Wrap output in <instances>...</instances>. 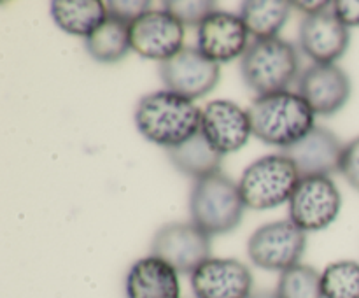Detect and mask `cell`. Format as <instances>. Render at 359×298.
Here are the masks:
<instances>
[{
	"label": "cell",
	"instance_id": "obj_1",
	"mask_svg": "<svg viewBox=\"0 0 359 298\" xmlns=\"http://www.w3.org/2000/svg\"><path fill=\"white\" fill-rule=\"evenodd\" d=\"M135 125L144 139L170 149L200 132L202 109L174 91L160 90L140 98Z\"/></svg>",
	"mask_w": 359,
	"mask_h": 298
},
{
	"label": "cell",
	"instance_id": "obj_2",
	"mask_svg": "<svg viewBox=\"0 0 359 298\" xmlns=\"http://www.w3.org/2000/svg\"><path fill=\"white\" fill-rule=\"evenodd\" d=\"M248 114L252 135L280 149L291 147L316 128L311 105L300 93L287 90L256 97Z\"/></svg>",
	"mask_w": 359,
	"mask_h": 298
},
{
	"label": "cell",
	"instance_id": "obj_3",
	"mask_svg": "<svg viewBox=\"0 0 359 298\" xmlns=\"http://www.w3.org/2000/svg\"><path fill=\"white\" fill-rule=\"evenodd\" d=\"M244 209L238 184L221 172L193 184L189 195L191 221L210 237L235 230L241 224Z\"/></svg>",
	"mask_w": 359,
	"mask_h": 298
},
{
	"label": "cell",
	"instance_id": "obj_4",
	"mask_svg": "<svg viewBox=\"0 0 359 298\" xmlns=\"http://www.w3.org/2000/svg\"><path fill=\"white\" fill-rule=\"evenodd\" d=\"M298 72L297 48L280 37L255 41L241 60L242 79L258 97L286 91Z\"/></svg>",
	"mask_w": 359,
	"mask_h": 298
},
{
	"label": "cell",
	"instance_id": "obj_5",
	"mask_svg": "<svg viewBox=\"0 0 359 298\" xmlns=\"http://www.w3.org/2000/svg\"><path fill=\"white\" fill-rule=\"evenodd\" d=\"M302 175L286 154H266L252 161L241 175L238 189L245 207L256 210L276 209L290 202Z\"/></svg>",
	"mask_w": 359,
	"mask_h": 298
},
{
	"label": "cell",
	"instance_id": "obj_6",
	"mask_svg": "<svg viewBox=\"0 0 359 298\" xmlns=\"http://www.w3.org/2000/svg\"><path fill=\"white\" fill-rule=\"evenodd\" d=\"M307 245V233L291 219L273 221L251 235L248 252L256 266L270 272H286L300 265Z\"/></svg>",
	"mask_w": 359,
	"mask_h": 298
},
{
	"label": "cell",
	"instance_id": "obj_7",
	"mask_svg": "<svg viewBox=\"0 0 359 298\" xmlns=\"http://www.w3.org/2000/svg\"><path fill=\"white\" fill-rule=\"evenodd\" d=\"M342 195L330 175L302 177L290 200V219L300 230L319 231L339 217Z\"/></svg>",
	"mask_w": 359,
	"mask_h": 298
},
{
	"label": "cell",
	"instance_id": "obj_8",
	"mask_svg": "<svg viewBox=\"0 0 359 298\" xmlns=\"http://www.w3.org/2000/svg\"><path fill=\"white\" fill-rule=\"evenodd\" d=\"M210 235L193 221H174L156 231L151 242V255L167 262L177 273L191 276L210 258Z\"/></svg>",
	"mask_w": 359,
	"mask_h": 298
},
{
	"label": "cell",
	"instance_id": "obj_9",
	"mask_svg": "<svg viewBox=\"0 0 359 298\" xmlns=\"http://www.w3.org/2000/svg\"><path fill=\"white\" fill-rule=\"evenodd\" d=\"M130 41L142 58L167 62L184 49V25L168 11L149 9L130 23Z\"/></svg>",
	"mask_w": 359,
	"mask_h": 298
},
{
	"label": "cell",
	"instance_id": "obj_10",
	"mask_svg": "<svg viewBox=\"0 0 359 298\" xmlns=\"http://www.w3.org/2000/svg\"><path fill=\"white\" fill-rule=\"evenodd\" d=\"M221 69L210 62L196 48H186L160 63V77L167 90L188 98L198 100L214 90L219 83Z\"/></svg>",
	"mask_w": 359,
	"mask_h": 298
},
{
	"label": "cell",
	"instance_id": "obj_11",
	"mask_svg": "<svg viewBox=\"0 0 359 298\" xmlns=\"http://www.w3.org/2000/svg\"><path fill=\"white\" fill-rule=\"evenodd\" d=\"M248 48L249 32L241 14L217 9L196 28V49L217 65L244 56Z\"/></svg>",
	"mask_w": 359,
	"mask_h": 298
},
{
	"label": "cell",
	"instance_id": "obj_12",
	"mask_svg": "<svg viewBox=\"0 0 359 298\" xmlns=\"http://www.w3.org/2000/svg\"><path fill=\"white\" fill-rule=\"evenodd\" d=\"M195 298H249L252 294V273L235 258H212L191 273Z\"/></svg>",
	"mask_w": 359,
	"mask_h": 298
},
{
	"label": "cell",
	"instance_id": "obj_13",
	"mask_svg": "<svg viewBox=\"0 0 359 298\" xmlns=\"http://www.w3.org/2000/svg\"><path fill=\"white\" fill-rule=\"evenodd\" d=\"M300 48L318 65H335L351 42L349 28L335 16L332 7L319 14L305 16L298 32Z\"/></svg>",
	"mask_w": 359,
	"mask_h": 298
},
{
	"label": "cell",
	"instance_id": "obj_14",
	"mask_svg": "<svg viewBox=\"0 0 359 298\" xmlns=\"http://www.w3.org/2000/svg\"><path fill=\"white\" fill-rule=\"evenodd\" d=\"M200 132L207 142L221 154L235 153L252 135L248 111L231 100H212L202 109Z\"/></svg>",
	"mask_w": 359,
	"mask_h": 298
},
{
	"label": "cell",
	"instance_id": "obj_15",
	"mask_svg": "<svg viewBox=\"0 0 359 298\" xmlns=\"http://www.w3.org/2000/svg\"><path fill=\"white\" fill-rule=\"evenodd\" d=\"M351 91L349 76L339 65L314 63L298 79V93L319 116L339 112L351 98Z\"/></svg>",
	"mask_w": 359,
	"mask_h": 298
},
{
	"label": "cell",
	"instance_id": "obj_16",
	"mask_svg": "<svg viewBox=\"0 0 359 298\" xmlns=\"http://www.w3.org/2000/svg\"><path fill=\"white\" fill-rule=\"evenodd\" d=\"M344 144L332 130L316 126L309 135L291 147L283 149V154L293 160L302 177L307 175H330L339 172Z\"/></svg>",
	"mask_w": 359,
	"mask_h": 298
},
{
	"label": "cell",
	"instance_id": "obj_17",
	"mask_svg": "<svg viewBox=\"0 0 359 298\" xmlns=\"http://www.w3.org/2000/svg\"><path fill=\"white\" fill-rule=\"evenodd\" d=\"M125 290L126 298H181L179 273L153 255L130 266Z\"/></svg>",
	"mask_w": 359,
	"mask_h": 298
},
{
	"label": "cell",
	"instance_id": "obj_18",
	"mask_svg": "<svg viewBox=\"0 0 359 298\" xmlns=\"http://www.w3.org/2000/svg\"><path fill=\"white\" fill-rule=\"evenodd\" d=\"M51 16L63 32L88 39L107 20V7L100 0H55Z\"/></svg>",
	"mask_w": 359,
	"mask_h": 298
},
{
	"label": "cell",
	"instance_id": "obj_19",
	"mask_svg": "<svg viewBox=\"0 0 359 298\" xmlns=\"http://www.w3.org/2000/svg\"><path fill=\"white\" fill-rule=\"evenodd\" d=\"M172 165L188 177L195 181L207 177V175L217 174L223 163L224 154L214 149L202 132L193 135L186 142L167 149Z\"/></svg>",
	"mask_w": 359,
	"mask_h": 298
},
{
	"label": "cell",
	"instance_id": "obj_20",
	"mask_svg": "<svg viewBox=\"0 0 359 298\" xmlns=\"http://www.w3.org/2000/svg\"><path fill=\"white\" fill-rule=\"evenodd\" d=\"M291 2L284 0H245L241 6V18L255 41L277 37L291 13Z\"/></svg>",
	"mask_w": 359,
	"mask_h": 298
},
{
	"label": "cell",
	"instance_id": "obj_21",
	"mask_svg": "<svg viewBox=\"0 0 359 298\" xmlns=\"http://www.w3.org/2000/svg\"><path fill=\"white\" fill-rule=\"evenodd\" d=\"M86 51L93 60L100 63H116L132 51L130 25L121 20L107 16V20L84 39Z\"/></svg>",
	"mask_w": 359,
	"mask_h": 298
},
{
	"label": "cell",
	"instance_id": "obj_22",
	"mask_svg": "<svg viewBox=\"0 0 359 298\" xmlns=\"http://www.w3.org/2000/svg\"><path fill=\"white\" fill-rule=\"evenodd\" d=\"M325 298H359V263L353 259L333 262L323 270Z\"/></svg>",
	"mask_w": 359,
	"mask_h": 298
},
{
	"label": "cell",
	"instance_id": "obj_23",
	"mask_svg": "<svg viewBox=\"0 0 359 298\" xmlns=\"http://www.w3.org/2000/svg\"><path fill=\"white\" fill-rule=\"evenodd\" d=\"M277 298H325L321 273L309 265H297L280 273Z\"/></svg>",
	"mask_w": 359,
	"mask_h": 298
},
{
	"label": "cell",
	"instance_id": "obj_24",
	"mask_svg": "<svg viewBox=\"0 0 359 298\" xmlns=\"http://www.w3.org/2000/svg\"><path fill=\"white\" fill-rule=\"evenodd\" d=\"M163 7L184 27L188 25V27L196 28L207 16L217 11L216 4L210 0H168L163 4Z\"/></svg>",
	"mask_w": 359,
	"mask_h": 298
},
{
	"label": "cell",
	"instance_id": "obj_25",
	"mask_svg": "<svg viewBox=\"0 0 359 298\" xmlns=\"http://www.w3.org/2000/svg\"><path fill=\"white\" fill-rule=\"evenodd\" d=\"M105 7H107V16L130 25L144 13H147L151 4L146 0H126V2L125 0H111V2H105Z\"/></svg>",
	"mask_w": 359,
	"mask_h": 298
},
{
	"label": "cell",
	"instance_id": "obj_26",
	"mask_svg": "<svg viewBox=\"0 0 359 298\" xmlns=\"http://www.w3.org/2000/svg\"><path fill=\"white\" fill-rule=\"evenodd\" d=\"M339 172L354 189L359 191V137L344 146Z\"/></svg>",
	"mask_w": 359,
	"mask_h": 298
},
{
	"label": "cell",
	"instance_id": "obj_27",
	"mask_svg": "<svg viewBox=\"0 0 359 298\" xmlns=\"http://www.w3.org/2000/svg\"><path fill=\"white\" fill-rule=\"evenodd\" d=\"M332 11L347 28L359 27V0H337L332 2Z\"/></svg>",
	"mask_w": 359,
	"mask_h": 298
},
{
	"label": "cell",
	"instance_id": "obj_28",
	"mask_svg": "<svg viewBox=\"0 0 359 298\" xmlns=\"http://www.w3.org/2000/svg\"><path fill=\"white\" fill-rule=\"evenodd\" d=\"M291 7L302 11V13H305L307 16H312V14H319L323 13V11L330 9V7H332V2H326V0H318V2H300V0H297V2H291Z\"/></svg>",
	"mask_w": 359,
	"mask_h": 298
},
{
	"label": "cell",
	"instance_id": "obj_29",
	"mask_svg": "<svg viewBox=\"0 0 359 298\" xmlns=\"http://www.w3.org/2000/svg\"><path fill=\"white\" fill-rule=\"evenodd\" d=\"M249 298H277V293H269V291H262V293H252Z\"/></svg>",
	"mask_w": 359,
	"mask_h": 298
}]
</instances>
